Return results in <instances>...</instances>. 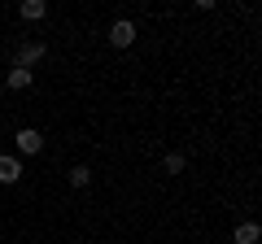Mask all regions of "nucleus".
<instances>
[{
  "label": "nucleus",
  "mask_w": 262,
  "mask_h": 244,
  "mask_svg": "<svg viewBox=\"0 0 262 244\" xmlns=\"http://www.w3.org/2000/svg\"><path fill=\"white\" fill-rule=\"evenodd\" d=\"M13 144H18V153H22V157H35V153L44 149V135H39L35 127H22V131L13 135Z\"/></svg>",
  "instance_id": "obj_1"
},
{
  "label": "nucleus",
  "mask_w": 262,
  "mask_h": 244,
  "mask_svg": "<svg viewBox=\"0 0 262 244\" xmlns=\"http://www.w3.org/2000/svg\"><path fill=\"white\" fill-rule=\"evenodd\" d=\"M110 44H114V48H131V44H136V22H131V18H118V22L110 27Z\"/></svg>",
  "instance_id": "obj_2"
},
{
  "label": "nucleus",
  "mask_w": 262,
  "mask_h": 244,
  "mask_svg": "<svg viewBox=\"0 0 262 244\" xmlns=\"http://www.w3.org/2000/svg\"><path fill=\"white\" fill-rule=\"evenodd\" d=\"M18 179H22V157L18 153H5V157H0V183L9 188V183H18Z\"/></svg>",
  "instance_id": "obj_3"
},
{
  "label": "nucleus",
  "mask_w": 262,
  "mask_h": 244,
  "mask_svg": "<svg viewBox=\"0 0 262 244\" xmlns=\"http://www.w3.org/2000/svg\"><path fill=\"white\" fill-rule=\"evenodd\" d=\"M39 57H44V44H39V39H31V44H22L18 48V57H13V66H35V61H39Z\"/></svg>",
  "instance_id": "obj_4"
},
{
  "label": "nucleus",
  "mask_w": 262,
  "mask_h": 244,
  "mask_svg": "<svg viewBox=\"0 0 262 244\" xmlns=\"http://www.w3.org/2000/svg\"><path fill=\"white\" fill-rule=\"evenodd\" d=\"M5 83H9V92H27V87L35 83V75H31L27 66H13V70H9V79H5Z\"/></svg>",
  "instance_id": "obj_5"
},
{
  "label": "nucleus",
  "mask_w": 262,
  "mask_h": 244,
  "mask_svg": "<svg viewBox=\"0 0 262 244\" xmlns=\"http://www.w3.org/2000/svg\"><path fill=\"white\" fill-rule=\"evenodd\" d=\"M258 240H262V227L258 223H241L232 231V244H258Z\"/></svg>",
  "instance_id": "obj_6"
},
{
  "label": "nucleus",
  "mask_w": 262,
  "mask_h": 244,
  "mask_svg": "<svg viewBox=\"0 0 262 244\" xmlns=\"http://www.w3.org/2000/svg\"><path fill=\"white\" fill-rule=\"evenodd\" d=\"M18 13H22V22H39V18H48V5L44 0H22Z\"/></svg>",
  "instance_id": "obj_7"
},
{
  "label": "nucleus",
  "mask_w": 262,
  "mask_h": 244,
  "mask_svg": "<svg viewBox=\"0 0 262 244\" xmlns=\"http://www.w3.org/2000/svg\"><path fill=\"white\" fill-rule=\"evenodd\" d=\"M92 183V166H70V188H88Z\"/></svg>",
  "instance_id": "obj_8"
},
{
  "label": "nucleus",
  "mask_w": 262,
  "mask_h": 244,
  "mask_svg": "<svg viewBox=\"0 0 262 244\" xmlns=\"http://www.w3.org/2000/svg\"><path fill=\"white\" fill-rule=\"evenodd\" d=\"M184 153H166V157H162V170H166V175H184Z\"/></svg>",
  "instance_id": "obj_9"
},
{
  "label": "nucleus",
  "mask_w": 262,
  "mask_h": 244,
  "mask_svg": "<svg viewBox=\"0 0 262 244\" xmlns=\"http://www.w3.org/2000/svg\"><path fill=\"white\" fill-rule=\"evenodd\" d=\"M79 244H83V240H79Z\"/></svg>",
  "instance_id": "obj_10"
}]
</instances>
